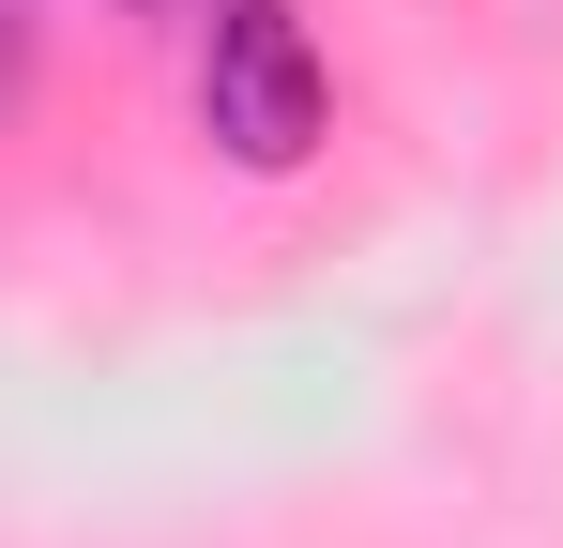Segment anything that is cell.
<instances>
[{
    "label": "cell",
    "mask_w": 563,
    "mask_h": 548,
    "mask_svg": "<svg viewBox=\"0 0 563 548\" xmlns=\"http://www.w3.org/2000/svg\"><path fill=\"white\" fill-rule=\"evenodd\" d=\"M198 122H213L229 168H305V153H320V46H305L289 0H213Z\"/></svg>",
    "instance_id": "6da1fadb"
}]
</instances>
